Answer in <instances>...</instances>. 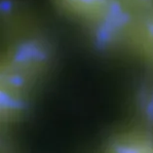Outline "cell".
<instances>
[{"mask_svg": "<svg viewBox=\"0 0 153 153\" xmlns=\"http://www.w3.org/2000/svg\"><path fill=\"white\" fill-rule=\"evenodd\" d=\"M140 15L153 10V0H125Z\"/></svg>", "mask_w": 153, "mask_h": 153, "instance_id": "9c48e42d", "label": "cell"}, {"mask_svg": "<svg viewBox=\"0 0 153 153\" xmlns=\"http://www.w3.org/2000/svg\"><path fill=\"white\" fill-rule=\"evenodd\" d=\"M63 16L79 25L93 20L110 0H53Z\"/></svg>", "mask_w": 153, "mask_h": 153, "instance_id": "5b68a950", "label": "cell"}, {"mask_svg": "<svg viewBox=\"0 0 153 153\" xmlns=\"http://www.w3.org/2000/svg\"><path fill=\"white\" fill-rule=\"evenodd\" d=\"M28 0H0V31L5 34L35 18Z\"/></svg>", "mask_w": 153, "mask_h": 153, "instance_id": "8992f818", "label": "cell"}, {"mask_svg": "<svg viewBox=\"0 0 153 153\" xmlns=\"http://www.w3.org/2000/svg\"><path fill=\"white\" fill-rule=\"evenodd\" d=\"M0 57L33 82L46 71L52 59V46L33 18L4 34Z\"/></svg>", "mask_w": 153, "mask_h": 153, "instance_id": "7a4b0ae2", "label": "cell"}, {"mask_svg": "<svg viewBox=\"0 0 153 153\" xmlns=\"http://www.w3.org/2000/svg\"><path fill=\"white\" fill-rule=\"evenodd\" d=\"M136 59L153 72V10L140 16Z\"/></svg>", "mask_w": 153, "mask_h": 153, "instance_id": "ba28073f", "label": "cell"}, {"mask_svg": "<svg viewBox=\"0 0 153 153\" xmlns=\"http://www.w3.org/2000/svg\"><path fill=\"white\" fill-rule=\"evenodd\" d=\"M140 16L125 0H110L82 28L88 42L100 54L136 59Z\"/></svg>", "mask_w": 153, "mask_h": 153, "instance_id": "6da1fadb", "label": "cell"}, {"mask_svg": "<svg viewBox=\"0 0 153 153\" xmlns=\"http://www.w3.org/2000/svg\"><path fill=\"white\" fill-rule=\"evenodd\" d=\"M34 83L0 57V129L22 117Z\"/></svg>", "mask_w": 153, "mask_h": 153, "instance_id": "3957f363", "label": "cell"}, {"mask_svg": "<svg viewBox=\"0 0 153 153\" xmlns=\"http://www.w3.org/2000/svg\"><path fill=\"white\" fill-rule=\"evenodd\" d=\"M103 153H153V134L139 126L119 131L107 140Z\"/></svg>", "mask_w": 153, "mask_h": 153, "instance_id": "277c9868", "label": "cell"}, {"mask_svg": "<svg viewBox=\"0 0 153 153\" xmlns=\"http://www.w3.org/2000/svg\"><path fill=\"white\" fill-rule=\"evenodd\" d=\"M140 82L135 98L137 126L153 134V72Z\"/></svg>", "mask_w": 153, "mask_h": 153, "instance_id": "52a82bcc", "label": "cell"}]
</instances>
